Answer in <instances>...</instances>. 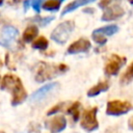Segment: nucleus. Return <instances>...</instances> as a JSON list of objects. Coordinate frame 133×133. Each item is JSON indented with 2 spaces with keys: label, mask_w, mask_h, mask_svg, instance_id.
<instances>
[{
  "label": "nucleus",
  "mask_w": 133,
  "mask_h": 133,
  "mask_svg": "<svg viewBox=\"0 0 133 133\" xmlns=\"http://www.w3.org/2000/svg\"><path fill=\"white\" fill-rule=\"evenodd\" d=\"M19 31L14 26H4L0 29V46L9 48L16 42Z\"/></svg>",
  "instance_id": "423d86ee"
},
{
  "label": "nucleus",
  "mask_w": 133,
  "mask_h": 133,
  "mask_svg": "<svg viewBox=\"0 0 133 133\" xmlns=\"http://www.w3.org/2000/svg\"><path fill=\"white\" fill-rule=\"evenodd\" d=\"M90 42L86 38H80L76 42H74L69 48H68V53L69 54H77V53H82L88 51L90 48Z\"/></svg>",
  "instance_id": "9b49d317"
},
{
  "label": "nucleus",
  "mask_w": 133,
  "mask_h": 133,
  "mask_svg": "<svg viewBox=\"0 0 133 133\" xmlns=\"http://www.w3.org/2000/svg\"><path fill=\"white\" fill-rule=\"evenodd\" d=\"M125 14L124 8L119 5V4H111L109 6H107L103 12L102 16V21H112V20H116L121 17H123Z\"/></svg>",
  "instance_id": "6e6552de"
},
{
  "label": "nucleus",
  "mask_w": 133,
  "mask_h": 133,
  "mask_svg": "<svg viewBox=\"0 0 133 133\" xmlns=\"http://www.w3.org/2000/svg\"><path fill=\"white\" fill-rule=\"evenodd\" d=\"M132 80H133V61L128 66V69L126 70V72L123 74V76L121 78V83L122 84H128Z\"/></svg>",
  "instance_id": "f3484780"
},
{
  "label": "nucleus",
  "mask_w": 133,
  "mask_h": 133,
  "mask_svg": "<svg viewBox=\"0 0 133 133\" xmlns=\"http://www.w3.org/2000/svg\"><path fill=\"white\" fill-rule=\"evenodd\" d=\"M126 63V58L125 57H121L116 54H113L109 60L107 61L106 65H105V74L108 76H114L116 75L121 68Z\"/></svg>",
  "instance_id": "0eeeda50"
},
{
  "label": "nucleus",
  "mask_w": 133,
  "mask_h": 133,
  "mask_svg": "<svg viewBox=\"0 0 133 133\" xmlns=\"http://www.w3.org/2000/svg\"><path fill=\"white\" fill-rule=\"evenodd\" d=\"M2 3H3V2H2V1H0V5H1V4H2Z\"/></svg>",
  "instance_id": "393cba45"
},
{
  "label": "nucleus",
  "mask_w": 133,
  "mask_h": 133,
  "mask_svg": "<svg viewBox=\"0 0 133 133\" xmlns=\"http://www.w3.org/2000/svg\"><path fill=\"white\" fill-rule=\"evenodd\" d=\"M129 129L133 130V117L130 118V121H129Z\"/></svg>",
  "instance_id": "b1692460"
},
{
  "label": "nucleus",
  "mask_w": 133,
  "mask_h": 133,
  "mask_svg": "<svg viewBox=\"0 0 133 133\" xmlns=\"http://www.w3.org/2000/svg\"><path fill=\"white\" fill-rule=\"evenodd\" d=\"M32 48L33 49H38V50H45L48 47V41L44 36H39L37 39L32 42Z\"/></svg>",
  "instance_id": "a211bd4d"
},
{
  "label": "nucleus",
  "mask_w": 133,
  "mask_h": 133,
  "mask_svg": "<svg viewBox=\"0 0 133 133\" xmlns=\"http://www.w3.org/2000/svg\"><path fill=\"white\" fill-rule=\"evenodd\" d=\"M54 19V17H46V18H43V19H41L38 22H39V24L42 25V26H45V25H47V24H49L52 20Z\"/></svg>",
  "instance_id": "412c9836"
},
{
  "label": "nucleus",
  "mask_w": 133,
  "mask_h": 133,
  "mask_svg": "<svg viewBox=\"0 0 133 133\" xmlns=\"http://www.w3.org/2000/svg\"><path fill=\"white\" fill-rule=\"evenodd\" d=\"M64 105V103H58L57 105H55V106H53L48 112H47V114L48 115H52V114H54V113H56L57 111H59V110H61V108H62V106Z\"/></svg>",
  "instance_id": "aec40b11"
},
{
  "label": "nucleus",
  "mask_w": 133,
  "mask_h": 133,
  "mask_svg": "<svg viewBox=\"0 0 133 133\" xmlns=\"http://www.w3.org/2000/svg\"><path fill=\"white\" fill-rule=\"evenodd\" d=\"M58 87V83L54 82V83H48L44 86H42L41 88H38L36 91H34L30 98H29V101L31 103H35V102H39L41 100H43L45 97H47L51 91L55 90L56 88Z\"/></svg>",
  "instance_id": "1a4fd4ad"
},
{
  "label": "nucleus",
  "mask_w": 133,
  "mask_h": 133,
  "mask_svg": "<svg viewBox=\"0 0 133 133\" xmlns=\"http://www.w3.org/2000/svg\"><path fill=\"white\" fill-rule=\"evenodd\" d=\"M68 71V65L65 64H51V63H46V62H41L39 66L37 69L36 75H35V80L37 82H44L46 80H49L58 74H61L63 72Z\"/></svg>",
  "instance_id": "f03ea898"
},
{
  "label": "nucleus",
  "mask_w": 133,
  "mask_h": 133,
  "mask_svg": "<svg viewBox=\"0 0 133 133\" xmlns=\"http://www.w3.org/2000/svg\"><path fill=\"white\" fill-rule=\"evenodd\" d=\"M90 2H92V0H75V1H72V2H70V3L63 8V10H62V12H61V16H64V15H66L68 12L75 10V9L78 8L79 6L86 5V4L90 3Z\"/></svg>",
  "instance_id": "4468645a"
},
{
  "label": "nucleus",
  "mask_w": 133,
  "mask_h": 133,
  "mask_svg": "<svg viewBox=\"0 0 133 133\" xmlns=\"http://www.w3.org/2000/svg\"><path fill=\"white\" fill-rule=\"evenodd\" d=\"M61 0H49L43 3V8L45 10L53 11V10H58V8L61 5Z\"/></svg>",
  "instance_id": "dca6fc26"
},
{
  "label": "nucleus",
  "mask_w": 133,
  "mask_h": 133,
  "mask_svg": "<svg viewBox=\"0 0 133 133\" xmlns=\"http://www.w3.org/2000/svg\"><path fill=\"white\" fill-rule=\"evenodd\" d=\"M118 31V27L116 25H108V26H105V27H101V28H98L96 30L92 31V33H96V34H99L101 36H108V35H112L114 33H116Z\"/></svg>",
  "instance_id": "ddd939ff"
},
{
  "label": "nucleus",
  "mask_w": 133,
  "mask_h": 133,
  "mask_svg": "<svg viewBox=\"0 0 133 133\" xmlns=\"http://www.w3.org/2000/svg\"><path fill=\"white\" fill-rule=\"evenodd\" d=\"M109 88V82L108 81H101L99 82L97 85L92 86L88 91H87V96L88 97H96L99 94L106 91Z\"/></svg>",
  "instance_id": "f8f14e48"
},
{
  "label": "nucleus",
  "mask_w": 133,
  "mask_h": 133,
  "mask_svg": "<svg viewBox=\"0 0 133 133\" xmlns=\"http://www.w3.org/2000/svg\"><path fill=\"white\" fill-rule=\"evenodd\" d=\"M74 27L75 24L73 21H64L55 27L51 33V38L57 44H64L74 30Z\"/></svg>",
  "instance_id": "7ed1b4c3"
},
{
  "label": "nucleus",
  "mask_w": 133,
  "mask_h": 133,
  "mask_svg": "<svg viewBox=\"0 0 133 133\" xmlns=\"http://www.w3.org/2000/svg\"><path fill=\"white\" fill-rule=\"evenodd\" d=\"M79 107H80V103L79 102H75L68 109V112L73 115V118H74L75 122H77L79 119Z\"/></svg>",
  "instance_id": "6ab92c4d"
},
{
  "label": "nucleus",
  "mask_w": 133,
  "mask_h": 133,
  "mask_svg": "<svg viewBox=\"0 0 133 133\" xmlns=\"http://www.w3.org/2000/svg\"><path fill=\"white\" fill-rule=\"evenodd\" d=\"M97 112H98L97 107L85 110L83 112L80 125L85 131L91 132V131H95L96 129H98L99 123H98V119H97Z\"/></svg>",
  "instance_id": "20e7f679"
},
{
  "label": "nucleus",
  "mask_w": 133,
  "mask_h": 133,
  "mask_svg": "<svg viewBox=\"0 0 133 133\" xmlns=\"http://www.w3.org/2000/svg\"><path fill=\"white\" fill-rule=\"evenodd\" d=\"M111 4V2L110 1H101L100 3H99V6L100 7H102V8H106L107 6H109Z\"/></svg>",
  "instance_id": "5701e85b"
},
{
  "label": "nucleus",
  "mask_w": 133,
  "mask_h": 133,
  "mask_svg": "<svg viewBox=\"0 0 133 133\" xmlns=\"http://www.w3.org/2000/svg\"><path fill=\"white\" fill-rule=\"evenodd\" d=\"M132 109V104L126 101H110L107 103V108H106V113L108 115H122L127 112H129Z\"/></svg>",
  "instance_id": "39448f33"
},
{
  "label": "nucleus",
  "mask_w": 133,
  "mask_h": 133,
  "mask_svg": "<svg viewBox=\"0 0 133 133\" xmlns=\"http://www.w3.org/2000/svg\"><path fill=\"white\" fill-rule=\"evenodd\" d=\"M37 32H38V29H37V27L35 25L28 26L23 32V41L26 42V43L31 42L37 35Z\"/></svg>",
  "instance_id": "2eb2a0df"
},
{
  "label": "nucleus",
  "mask_w": 133,
  "mask_h": 133,
  "mask_svg": "<svg viewBox=\"0 0 133 133\" xmlns=\"http://www.w3.org/2000/svg\"><path fill=\"white\" fill-rule=\"evenodd\" d=\"M66 126V119L62 115L54 116L46 122V128L51 133H59L62 130H64Z\"/></svg>",
  "instance_id": "9d476101"
},
{
  "label": "nucleus",
  "mask_w": 133,
  "mask_h": 133,
  "mask_svg": "<svg viewBox=\"0 0 133 133\" xmlns=\"http://www.w3.org/2000/svg\"><path fill=\"white\" fill-rule=\"evenodd\" d=\"M0 88L2 90H7L9 91L12 97H11V105L17 106L21 103L24 102L27 98V92L22 84V81L20 78H18L15 75L7 74L3 77Z\"/></svg>",
  "instance_id": "f257e3e1"
},
{
  "label": "nucleus",
  "mask_w": 133,
  "mask_h": 133,
  "mask_svg": "<svg viewBox=\"0 0 133 133\" xmlns=\"http://www.w3.org/2000/svg\"><path fill=\"white\" fill-rule=\"evenodd\" d=\"M43 2L41 1V0H38V1H32L31 2V6L33 7V9L35 10V11H39V8H41V4H42Z\"/></svg>",
  "instance_id": "4be33fe9"
}]
</instances>
